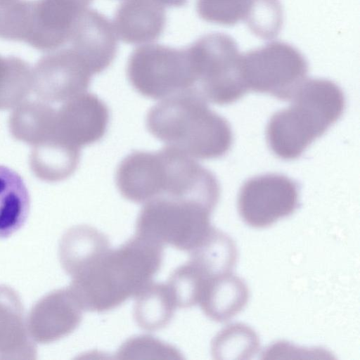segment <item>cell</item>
Here are the masks:
<instances>
[{"instance_id":"obj_1","label":"cell","mask_w":360,"mask_h":360,"mask_svg":"<svg viewBox=\"0 0 360 360\" xmlns=\"http://www.w3.org/2000/svg\"><path fill=\"white\" fill-rule=\"evenodd\" d=\"M161 244L135 234L110 249L69 288L84 311H106L137 295L152 281L163 258Z\"/></svg>"},{"instance_id":"obj_2","label":"cell","mask_w":360,"mask_h":360,"mask_svg":"<svg viewBox=\"0 0 360 360\" xmlns=\"http://www.w3.org/2000/svg\"><path fill=\"white\" fill-rule=\"evenodd\" d=\"M146 122L154 137L193 159L221 158L233 142L228 121L189 91L162 99L153 105Z\"/></svg>"},{"instance_id":"obj_3","label":"cell","mask_w":360,"mask_h":360,"mask_svg":"<svg viewBox=\"0 0 360 360\" xmlns=\"http://www.w3.org/2000/svg\"><path fill=\"white\" fill-rule=\"evenodd\" d=\"M125 179L136 203L165 195L195 200L214 208L220 195L212 172L167 146L155 152L137 150L128 165Z\"/></svg>"},{"instance_id":"obj_4","label":"cell","mask_w":360,"mask_h":360,"mask_svg":"<svg viewBox=\"0 0 360 360\" xmlns=\"http://www.w3.org/2000/svg\"><path fill=\"white\" fill-rule=\"evenodd\" d=\"M289 107L275 112L266 127L268 144L283 160L299 158L342 116V91L334 83L312 79L302 84Z\"/></svg>"},{"instance_id":"obj_5","label":"cell","mask_w":360,"mask_h":360,"mask_svg":"<svg viewBox=\"0 0 360 360\" xmlns=\"http://www.w3.org/2000/svg\"><path fill=\"white\" fill-rule=\"evenodd\" d=\"M213 210L197 200L158 196L144 202L136 220V234L190 252L213 227Z\"/></svg>"},{"instance_id":"obj_6","label":"cell","mask_w":360,"mask_h":360,"mask_svg":"<svg viewBox=\"0 0 360 360\" xmlns=\"http://www.w3.org/2000/svg\"><path fill=\"white\" fill-rule=\"evenodd\" d=\"M297 184L285 175L267 174L250 179L238 198L240 217L249 226L265 228L292 214L298 206Z\"/></svg>"},{"instance_id":"obj_7","label":"cell","mask_w":360,"mask_h":360,"mask_svg":"<svg viewBox=\"0 0 360 360\" xmlns=\"http://www.w3.org/2000/svg\"><path fill=\"white\" fill-rule=\"evenodd\" d=\"M75 0H25L20 41L42 51H53L65 39Z\"/></svg>"},{"instance_id":"obj_8","label":"cell","mask_w":360,"mask_h":360,"mask_svg":"<svg viewBox=\"0 0 360 360\" xmlns=\"http://www.w3.org/2000/svg\"><path fill=\"white\" fill-rule=\"evenodd\" d=\"M305 73V65L297 58H259L250 62L243 77L248 91L288 101L303 84Z\"/></svg>"},{"instance_id":"obj_9","label":"cell","mask_w":360,"mask_h":360,"mask_svg":"<svg viewBox=\"0 0 360 360\" xmlns=\"http://www.w3.org/2000/svg\"><path fill=\"white\" fill-rule=\"evenodd\" d=\"M109 120L108 107L96 94L83 92L75 96L63 111L68 142L79 149L101 141Z\"/></svg>"},{"instance_id":"obj_10","label":"cell","mask_w":360,"mask_h":360,"mask_svg":"<svg viewBox=\"0 0 360 360\" xmlns=\"http://www.w3.org/2000/svg\"><path fill=\"white\" fill-rule=\"evenodd\" d=\"M110 249L108 237L89 225L70 229L60 244V259L65 271L76 278L92 266Z\"/></svg>"},{"instance_id":"obj_11","label":"cell","mask_w":360,"mask_h":360,"mask_svg":"<svg viewBox=\"0 0 360 360\" xmlns=\"http://www.w3.org/2000/svg\"><path fill=\"white\" fill-rule=\"evenodd\" d=\"M248 298L245 282L229 272L207 279L199 304L210 319L223 322L238 314Z\"/></svg>"},{"instance_id":"obj_12","label":"cell","mask_w":360,"mask_h":360,"mask_svg":"<svg viewBox=\"0 0 360 360\" xmlns=\"http://www.w3.org/2000/svg\"><path fill=\"white\" fill-rule=\"evenodd\" d=\"M30 207V197L22 176L0 165V238L10 236L23 226Z\"/></svg>"},{"instance_id":"obj_13","label":"cell","mask_w":360,"mask_h":360,"mask_svg":"<svg viewBox=\"0 0 360 360\" xmlns=\"http://www.w3.org/2000/svg\"><path fill=\"white\" fill-rule=\"evenodd\" d=\"M189 253V260L207 278L229 273L236 264L238 255L231 238L214 227Z\"/></svg>"},{"instance_id":"obj_14","label":"cell","mask_w":360,"mask_h":360,"mask_svg":"<svg viewBox=\"0 0 360 360\" xmlns=\"http://www.w3.org/2000/svg\"><path fill=\"white\" fill-rule=\"evenodd\" d=\"M136 297L134 315L141 328L155 331L168 325L176 306L167 283L150 282Z\"/></svg>"},{"instance_id":"obj_15","label":"cell","mask_w":360,"mask_h":360,"mask_svg":"<svg viewBox=\"0 0 360 360\" xmlns=\"http://www.w3.org/2000/svg\"><path fill=\"white\" fill-rule=\"evenodd\" d=\"M256 333L243 323H234L222 329L212 342L215 359H248L259 350Z\"/></svg>"},{"instance_id":"obj_16","label":"cell","mask_w":360,"mask_h":360,"mask_svg":"<svg viewBox=\"0 0 360 360\" xmlns=\"http://www.w3.org/2000/svg\"><path fill=\"white\" fill-rule=\"evenodd\" d=\"M207 279L190 260L176 268L167 283L176 307L199 304Z\"/></svg>"},{"instance_id":"obj_17","label":"cell","mask_w":360,"mask_h":360,"mask_svg":"<svg viewBox=\"0 0 360 360\" xmlns=\"http://www.w3.org/2000/svg\"><path fill=\"white\" fill-rule=\"evenodd\" d=\"M117 358L181 359V353L172 345L150 335H139L127 340L117 352Z\"/></svg>"},{"instance_id":"obj_18","label":"cell","mask_w":360,"mask_h":360,"mask_svg":"<svg viewBox=\"0 0 360 360\" xmlns=\"http://www.w3.org/2000/svg\"><path fill=\"white\" fill-rule=\"evenodd\" d=\"M0 1H2V0H0Z\"/></svg>"}]
</instances>
